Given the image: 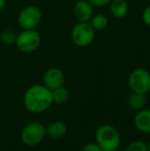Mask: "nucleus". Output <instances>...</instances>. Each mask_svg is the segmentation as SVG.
Masks as SVG:
<instances>
[{"mask_svg":"<svg viewBox=\"0 0 150 151\" xmlns=\"http://www.w3.org/2000/svg\"><path fill=\"white\" fill-rule=\"evenodd\" d=\"M147 146H148V151H150V142L148 144H147Z\"/></svg>","mask_w":150,"mask_h":151,"instance_id":"22","label":"nucleus"},{"mask_svg":"<svg viewBox=\"0 0 150 151\" xmlns=\"http://www.w3.org/2000/svg\"><path fill=\"white\" fill-rule=\"evenodd\" d=\"M23 102L28 111L32 113H41L52 106V91L43 84H34L26 91Z\"/></svg>","mask_w":150,"mask_h":151,"instance_id":"1","label":"nucleus"},{"mask_svg":"<svg viewBox=\"0 0 150 151\" xmlns=\"http://www.w3.org/2000/svg\"><path fill=\"white\" fill-rule=\"evenodd\" d=\"M95 37L96 31L88 22H78L71 31V39L73 43L79 47H86L90 45L94 42Z\"/></svg>","mask_w":150,"mask_h":151,"instance_id":"6","label":"nucleus"},{"mask_svg":"<svg viewBox=\"0 0 150 151\" xmlns=\"http://www.w3.org/2000/svg\"><path fill=\"white\" fill-rule=\"evenodd\" d=\"M73 14L77 22H90L94 16V6L88 0H78L73 7Z\"/></svg>","mask_w":150,"mask_h":151,"instance_id":"9","label":"nucleus"},{"mask_svg":"<svg viewBox=\"0 0 150 151\" xmlns=\"http://www.w3.org/2000/svg\"><path fill=\"white\" fill-rule=\"evenodd\" d=\"M46 136V129L41 122L32 121L24 127L21 133V140L28 147L38 145Z\"/></svg>","mask_w":150,"mask_h":151,"instance_id":"4","label":"nucleus"},{"mask_svg":"<svg viewBox=\"0 0 150 151\" xmlns=\"http://www.w3.org/2000/svg\"><path fill=\"white\" fill-rule=\"evenodd\" d=\"M5 4H6V0H0V12L5 7Z\"/></svg>","mask_w":150,"mask_h":151,"instance_id":"21","label":"nucleus"},{"mask_svg":"<svg viewBox=\"0 0 150 151\" xmlns=\"http://www.w3.org/2000/svg\"><path fill=\"white\" fill-rule=\"evenodd\" d=\"M41 36L36 29H23L18 33L14 45L20 52L29 54L33 52L40 46Z\"/></svg>","mask_w":150,"mask_h":151,"instance_id":"3","label":"nucleus"},{"mask_svg":"<svg viewBox=\"0 0 150 151\" xmlns=\"http://www.w3.org/2000/svg\"><path fill=\"white\" fill-rule=\"evenodd\" d=\"M69 91L64 86H59L52 91V103L56 104H64L69 99Z\"/></svg>","mask_w":150,"mask_h":151,"instance_id":"15","label":"nucleus"},{"mask_svg":"<svg viewBox=\"0 0 150 151\" xmlns=\"http://www.w3.org/2000/svg\"><path fill=\"white\" fill-rule=\"evenodd\" d=\"M94 7H103V6L109 5L111 0H88Z\"/></svg>","mask_w":150,"mask_h":151,"instance_id":"19","label":"nucleus"},{"mask_svg":"<svg viewBox=\"0 0 150 151\" xmlns=\"http://www.w3.org/2000/svg\"><path fill=\"white\" fill-rule=\"evenodd\" d=\"M110 14L116 19H122L128 12V4L126 0H111L109 3Z\"/></svg>","mask_w":150,"mask_h":151,"instance_id":"12","label":"nucleus"},{"mask_svg":"<svg viewBox=\"0 0 150 151\" xmlns=\"http://www.w3.org/2000/svg\"><path fill=\"white\" fill-rule=\"evenodd\" d=\"M81 151H104L96 142H90L86 143L85 145L82 147Z\"/></svg>","mask_w":150,"mask_h":151,"instance_id":"18","label":"nucleus"},{"mask_svg":"<svg viewBox=\"0 0 150 151\" xmlns=\"http://www.w3.org/2000/svg\"><path fill=\"white\" fill-rule=\"evenodd\" d=\"M134 123L139 132L144 134H150V109L139 110L135 115Z\"/></svg>","mask_w":150,"mask_h":151,"instance_id":"10","label":"nucleus"},{"mask_svg":"<svg viewBox=\"0 0 150 151\" xmlns=\"http://www.w3.org/2000/svg\"><path fill=\"white\" fill-rule=\"evenodd\" d=\"M128 82L132 91L147 95L150 91V72L144 68H135L128 75Z\"/></svg>","mask_w":150,"mask_h":151,"instance_id":"5","label":"nucleus"},{"mask_svg":"<svg viewBox=\"0 0 150 151\" xmlns=\"http://www.w3.org/2000/svg\"><path fill=\"white\" fill-rule=\"evenodd\" d=\"M121 137L115 127L103 124L96 132V143L104 151H114L119 147Z\"/></svg>","mask_w":150,"mask_h":151,"instance_id":"2","label":"nucleus"},{"mask_svg":"<svg viewBox=\"0 0 150 151\" xmlns=\"http://www.w3.org/2000/svg\"><path fill=\"white\" fill-rule=\"evenodd\" d=\"M45 129H46V135L55 140L62 139L67 134V125L61 120L52 121Z\"/></svg>","mask_w":150,"mask_h":151,"instance_id":"11","label":"nucleus"},{"mask_svg":"<svg viewBox=\"0 0 150 151\" xmlns=\"http://www.w3.org/2000/svg\"><path fill=\"white\" fill-rule=\"evenodd\" d=\"M126 104H128V106L131 108V109L139 111V110L143 109V108L146 106V104H147L146 95L132 91V93L128 96Z\"/></svg>","mask_w":150,"mask_h":151,"instance_id":"13","label":"nucleus"},{"mask_svg":"<svg viewBox=\"0 0 150 151\" xmlns=\"http://www.w3.org/2000/svg\"><path fill=\"white\" fill-rule=\"evenodd\" d=\"M88 23L94 28L95 31H102L107 28V26L109 24V21L108 18L105 14H97L92 17V19H90V21Z\"/></svg>","mask_w":150,"mask_h":151,"instance_id":"14","label":"nucleus"},{"mask_svg":"<svg viewBox=\"0 0 150 151\" xmlns=\"http://www.w3.org/2000/svg\"><path fill=\"white\" fill-rule=\"evenodd\" d=\"M124 151H148V146L141 140H136L128 144Z\"/></svg>","mask_w":150,"mask_h":151,"instance_id":"17","label":"nucleus"},{"mask_svg":"<svg viewBox=\"0 0 150 151\" xmlns=\"http://www.w3.org/2000/svg\"><path fill=\"white\" fill-rule=\"evenodd\" d=\"M41 10L35 5H28L19 12L18 24L22 29H36L41 22Z\"/></svg>","mask_w":150,"mask_h":151,"instance_id":"7","label":"nucleus"},{"mask_svg":"<svg viewBox=\"0 0 150 151\" xmlns=\"http://www.w3.org/2000/svg\"><path fill=\"white\" fill-rule=\"evenodd\" d=\"M17 36L18 33H16L14 30H4L0 34V40L5 45H12L16 43Z\"/></svg>","mask_w":150,"mask_h":151,"instance_id":"16","label":"nucleus"},{"mask_svg":"<svg viewBox=\"0 0 150 151\" xmlns=\"http://www.w3.org/2000/svg\"><path fill=\"white\" fill-rule=\"evenodd\" d=\"M142 20L145 25L150 27V5L147 6L142 12Z\"/></svg>","mask_w":150,"mask_h":151,"instance_id":"20","label":"nucleus"},{"mask_svg":"<svg viewBox=\"0 0 150 151\" xmlns=\"http://www.w3.org/2000/svg\"><path fill=\"white\" fill-rule=\"evenodd\" d=\"M65 75L64 72L58 67H50L43 74V86L48 90L52 91L59 86H64Z\"/></svg>","mask_w":150,"mask_h":151,"instance_id":"8","label":"nucleus"},{"mask_svg":"<svg viewBox=\"0 0 150 151\" xmlns=\"http://www.w3.org/2000/svg\"><path fill=\"white\" fill-rule=\"evenodd\" d=\"M114 151H117V150H114Z\"/></svg>","mask_w":150,"mask_h":151,"instance_id":"23","label":"nucleus"}]
</instances>
